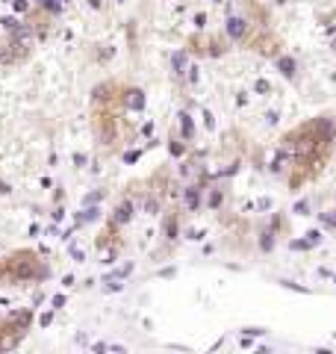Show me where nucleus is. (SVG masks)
I'll return each mask as SVG.
<instances>
[{
  "mask_svg": "<svg viewBox=\"0 0 336 354\" xmlns=\"http://www.w3.org/2000/svg\"><path fill=\"white\" fill-rule=\"evenodd\" d=\"M245 33H248V21H245V18H236V15H233V18H227V36H230V39H236V42H239Z\"/></svg>",
  "mask_w": 336,
  "mask_h": 354,
  "instance_id": "nucleus-1",
  "label": "nucleus"
},
{
  "mask_svg": "<svg viewBox=\"0 0 336 354\" xmlns=\"http://www.w3.org/2000/svg\"><path fill=\"white\" fill-rule=\"evenodd\" d=\"M145 107V92L142 89H130L127 92V110H142Z\"/></svg>",
  "mask_w": 336,
  "mask_h": 354,
  "instance_id": "nucleus-2",
  "label": "nucleus"
},
{
  "mask_svg": "<svg viewBox=\"0 0 336 354\" xmlns=\"http://www.w3.org/2000/svg\"><path fill=\"white\" fill-rule=\"evenodd\" d=\"M130 219H133V204H130V201H124V204L115 210V219H112V222H115V225H127Z\"/></svg>",
  "mask_w": 336,
  "mask_h": 354,
  "instance_id": "nucleus-3",
  "label": "nucleus"
},
{
  "mask_svg": "<svg viewBox=\"0 0 336 354\" xmlns=\"http://www.w3.org/2000/svg\"><path fill=\"white\" fill-rule=\"evenodd\" d=\"M186 207H189L192 213L201 207V189H198V186H189V189H186Z\"/></svg>",
  "mask_w": 336,
  "mask_h": 354,
  "instance_id": "nucleus-4",
  "label": "nucleus"
},
{
  "mask_svg": "<svg viewBox=\"0 0 336 354\" xmlns=\"http://www.w3.org/2000/svg\"><path fill=\"white\" fill-rule=\"evenodd\" d=\"M295 68H298V65H295V59H289V57H280L278 59V71L283 74V77H295Z\"/></svg>",
  "mask_w": 336,
  "mask_h": 354,
  "instance_id": "nucleus-5",
  "label": "nucleus"
},
{
  "mask_svg": "<svg viewBox=\"0 0 336 354\" xmlns=\"http://www.w3.org/2000/svg\"><path fill=\"white\" fill-rule=\"evenodd\" d=\"M171 65H174V74H177V77H183V74H186V54H183V51H177V54L171 57Z\"/></svg>",
  "mask_w": 336,
  "mask_h": 354,
  "instance_id": "nucleus-6",
  "label": "nucleus"
},
{
  "mask_svg": "<svg viewBox=\"0 0 336 354\" xmlns=\"http://www.w3.org/2000/svg\"><path fill=\"white\" fill-rule=\"evenodd\" d=\"M180 127H183V136H186V139H192L195 127H192V118H189V113H183V116H180Z\"/></svg>",
  "mask_w": 336,
  "mask_h": 354,
  "instance_id": "nucleus-7",
  "label": "nucleus"
},
{
  "mask_svg": "<svg viewBox=\"0 0 336 354\" xmlns=\"http://www.w3.org/2000/svg\"><path fill=\"white\" fill-rule=\"evenodd\" d=\"M98 216H101V210H98V207H89V210L80 216V222H77V225H83V222H95Z\"/></svg>",
  "mask_w": 336,
  "mask_h": 354,
  "instance_id": "nucleus-8",
  "label": "nucleus"
},
{
  "mask_svg": "<svg viewBox=\"0 0 336 354\" xmlns=\"http://www.w3.org/2000/svg\"><path fill=\"white\" fill-rule=\"evenodd\" d=\"M263 251H272V245H275V239H272V234H263Z\"/></svg>",
  "mask_w": 336,
  "mask_h": 354,
  "instance_id": "nucleus-9",
  "label": "nucleus"
},
{
  "mask_svg": "<svg viewBox=\"0 0 336 354\" xmlns=\"http://www.w3.org/2000/svg\"><path fill=\"white\" fill-rule=\"evenodd\" d=\"M307 242H310V245H319V242H322V234H319V231H310V234H307Z\"/></svg>",
  "mask_w": 336,
  "mask_h": 354,
  "instance_id": "nucleus-10",
  "label": "nucleus"
},
{
  "mask_svg": "<svg viewBox=\"0 0 336 354\" xmlns=\"http://www.w3.org/2000/svg\"><path fill=\"white\" fill-rule=\"evenodd\" d=\"M242 334H245V337H263L266 331H263V328H245Z\"/></svg>",
  "mask_w": 336,
  "mask_h": 354,
  "instance_id": "nucleus-11",
  "label": "nucleus"
},
{
  "mask_svg": "<svg viewBox=\"0 0 336 354\" xmlns=\"http://www.w3.org/2000/svg\"><path fill=\"white\" fill-rule=\"evenodd\" d=\"M39 3H42L45 9H51V12H59V3H56V0H39Z\"/></svg>",
  "mask_w": 336,
  "mask_h": 354,
  "instance_id": "nucleus-12",
  "label": "nucleus"
},
{
  "mask_svg": "<svg viewBox=\"0 0 336 354\" xmlns=\"http://www.w3.org/2000/svg\"><path fill=\"white\" fill-rule=\"evenodd\" d=\"M257 92H260V95H266V92H272V86H269L266 80H257Z\"/></svg>",
  "mask_w": 336,
  "mask_h": 354,
  "instance_id": "nucleus-13",
  "label": "nucleus"
},
{
  "mask_svg": "<svg viewBox=\"0 0 336 354\" xmlns=\"http://www.w3.org/2000/svg\"><path fill=\"white\" fill-rule=\"evenodd\" d=\"M166 234H168V239H174V236H177V222H168V225H166Z\"/></svg>",
  "mask_w": 336,
  "mask_h": 354,
  "instance_id": "nucleus-14",
  "label": "nucleus"
},
{
  "mask_svg": "<svg viewBox=\"0 0 336 354\" xmlns=\"http://www.w3.org/2000/svg\"><path fill=\"white\" fill-rule=\"evenodd\" d=\"M9 59H12V54L6 51V45H0V62H9Z\"/></svg>",
  "mask_w": 336,
  "mask_h": 354,
  "instance_id": "nucleus-15",
  "label": "nucleus"
},
{
  "mask_svg": "<svg viewBox=\"0 0 336 354\" xmlns=\"http://www.w3.org/2000/svg\"><path fill=\"white\" fill-rule=\"evenodd\" d=\"M171 154H174V157H183V145H177V142H171Z\"/></svg>",
  "mask_w": 336,
  "mask_h": 354,
  "instance_id": "nucleus-16",
  "label": "nucleus"
},
{
  "mask_svg": "<svg viewBox=\"0 0 336 354\" xmlns=\"http://www.w3.org/2000/svg\"><path fill=\"white\" fill-rule=\"evenodd\" d=\"M145 210H148V213H157V210H160V204H157V201H151V198H148V204H145Z\"/></svg>",
  "mask_w": 336,
  "mask_h": 354,
  "instance_id": "nucleus-17",
  "label": "nucleus"
},
{
  "mask_svg": "<svg viewBox=\"0 0 336 354\" xmlns=\"http://www.w3.org/2000/svg\"><path fill=\"white\" fill-rule=\"evenodd\" d=\"M54 307H56V310L65 307V295H54Z\"/></svg>",
  "mask_w": 336,
  "mask_h": 354,
  "instance_id": "nucleus-18",
  "label": "nucleus"
},
{
  "mask_svg": "<svg viewBox=\"0 0 336 354\" xmlns=\"http://www.w3.org/2000/svg\"><path fill=\"white\" fill-rule=\"evenodd\" d=\"M222 204V195L219 192H213V198H210V207H219Z\"/></svg>",
  "mask_w": 336,
  "mask_h": 354,
  "instance_id": "nucleus-19",
  "label": "nucleus"
},
{
  "mask_svg": "<svg viewBox=\"0 0 336 354\" xmlns=\"http://www.w3.org/2000/svg\"><path fill=\"white\" fill-rule=\"evenodd\" d=\"M292 248H295V251H307V248H310V242H292Z\"/></svg>",
  "mask_w": 336,
  "mask_h": 354,
  "instance_id": "nucleus-20",
  "label": "nucleus"
},
{
  "mask_svg": "<svg viewBox=\"0 0 336 354\" xmlns=\"http://www.w3.org/2000/svg\"><path fill=\"white\" fill-rule=\"evenodd\" d=\"M124 160H127V163H136V160H139V151H130V154H127Z\"/></svg>",
  "mask_w": 336,
  "mask_h": 354,
  "instance_id": "nucleus-21",
  "label": "nucleus"
},
{
  "mask_svg": "<svg viewBox=\"0 0 336 354\" xmlns=\"http://www.w3.org/2000/svg\"><path fill=\"white\" fill-rule=\"evenodd\" d=\"M118 3H124V0H118Z\"/></svg>",
  "mask_w": 336,
  "mask_h": 354,
  "instance_id": "nucleus-22",
  "label": "nucleus"
}]
</instances>
